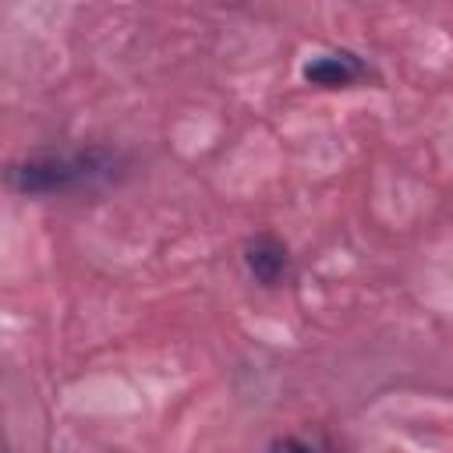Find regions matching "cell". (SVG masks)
<instances>
[{
	"mask_svg": "<svg viewBox=\"0 0 453 453\" xmlns=\"http://www.w3.org/2000/svg\"><path fill=\"white\" fill-rule=\"evenodd\" d=\"M244 269H248V276L255 283L276 287L287 276V269H290V251H287V244L280 237L258 234V237H251L244 244Z\"/></svg>",
	"mask_w": 453,
	"mask_h": 453,
	"instance_id": "cell-3",
	"label": "cell"
},
{
	"mask_svg": "<svg viewBox=\"0 0 453 453\" xmlns=\"http://www.w3.org/2000/svg\"><path fill=\"white\" fill-rule=\"evenodd\" d=\"M365 74H368L365 60L354 57V53H347V50L319 53V57L304 60V67H301V78L308 85H319V88H347V85H354Z\"/></svg>",
	"mask_w": 453,
	"mask_h": 453,
	"instance_id": "cell-2",
	"label": "cell"
},
{
	"mask_svg": "<svg viewBox=\"0 0 453 453\" xmlns=\"http://www.w3.org/2000/svg\"><path fill=\"white\" fill-rule=\"evenodd\" d=\"M120 156L110 149H78L60 156H32L7 170V184L18 195H64L113 180Z\"/></svg>",
	"mask_w": 453,
	"mask_h": 453,
	"instance_id": "cell-1",
	"label": "cell"
},
{
	"mask_svg": "<svg viewBox=\"0 0 453 453\" xmlns=\"http://www.w3.org/2000/svg\"><path fill=\"white\" fill-rule=\"evenodd\" d=\"M269 453H319V449L308 446V442L297 439V435H283V439H276V442L269 446Z\"/></svg>",
	"mask_w": 453,
	"mask_h": 453,
	"instance_id": "cell-4",
	"label": "cell"
}]
</instances>
